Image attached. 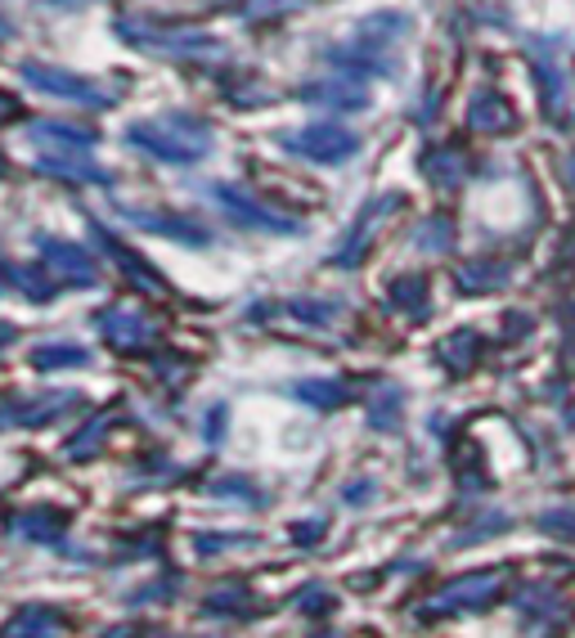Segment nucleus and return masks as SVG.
<instances>
[{
    "mask_svg": "<svg viewBox=\"0 0 575 638\" xmlns=\"http://www.w3.org/2000/svg\"><path fill=\"white\" fill-rule=\"evenodd\" d=\"M90 234L100 238V243H104V253H109V257H113V261H117V266H122V270L135 279V288H144V292H167V283L158 279V270H154L149 261H139L135 253H126L122 243H117V238H113V234H109L100 221H90Z\"/></svg>",
    "mask_w": 575,
    "mask_h": 638,
    "instance_id": "obj_13",
    "label": "nucleus"
},
{
    "mask_svg": "<svg viewBox=\"0 0 575 638\" xmlns=\"http://www.w3.org/2000/svg\"><path fill=\"white\" fill-rule=\"evenodd\" d=\"M508 584V571H476V575H459L450 580L441 594H431V603L422 607V616H446V612H472V607H491Z\"/></svg>",
    "mask_w": 575,
    "mask_h": 638,
    "instance_id": "obj_3",
    "label": "nucleus"
},
{
    "mask_svg": "<svg viewBox=\"0 0 575 638\" xmlns=\"http://www.w3.org/2000/svg\"><path fill=\"white\" fill-rule=\"evenodd\" d=\"M122 36L139 41V45H154V51H171V55H199V51H221V41L189 27V32H139L135 23L122 19Z\"/></svg>",
    "mask_w": 575,
    "mask_h": 638,
    "instance_id": "obj_12",
    "label": "nucleus"
},
{
    "mask_svg": "<svg viewBox=\"0 0 575 638\" xmlns=\"http://www.w3.org/2000/svg\"><path fill=\"white\" fill-rule=\"evenodd\" d=\"M279 144L288 154H297L306 163H324V167H338L347 158L360 154V135L347 131V126H332V122H315V126H302V131H283Z\"/></svg>",
    "mask_w": 575,
    "mask_h": 638,
    "instance_id": "obj_2",
    "label": "nucleus"
},
{
    "mask_svg": "<svg viewBox=\"0 0 575 638\" xmlns=\"http://www.w3.org/2000/svg\"><path fill=\"white\" fill-rule=\"evenodd\" d=\"M27 131H32V139H36V144H55V149H72V154L90 149V144L100 139L94 131H86V126H72V122H32Z\"/></svg>",
    "mask_w": 575,
    "mask_h": 638,
    "instance_id": "obj_17",
    "label": "nucleus"
},
{
    "mask_svg": "<svg viewBox=\"0 0 575 638\" xmlns=\"http://www.w3.org/2000/svg\"><path fill=\"white\" fill-rule=\"evenodd\" d=\"M126 225L135 230H149V234H162L171 243H184V248H203V243L212 238L207 225H199L194 216H176V212H139V208H122Z\"/></svg>",
    "mask_w": 575,
    "mask_h": 638,
    "instance_id": "obj_8",
    "label": "nucleus"
},
{
    "mask_svg": "<svg viewBox=\"0 0 575 638\" xmlns=\"http://www.w3.org/2000/svg\"><path fill=\"white\" fill-rule=\"evenodd\" d=\"M72 405H77V396H41V401L14 405V423H23V427H41V423L59 418V414L72 410Z\"/></svg>",
    "mask_w": 575,
    "mask_h": 638,
    "instance_id": "obj_23",
    "label": "nucleus"
},
{
    "mask_svg": "<svg viewBox=\"0 0 575 638\" xmlns=\"http://www.w3.org/2000/svg\"><path fill=\"white\" fill-rule=\"evenodd\" d=\"M0 171H5V158H0Z\"/></svg>",
    "mask_w": 575,
    "mask_h": 638,
    "instance_id": "obj_41",
    "label": "nucleus"
},
{
    "mask_svg": "<svg viewBox=\"0 0 575 638\" xmlns=\"http://www.w3.org/2000/svg\"><path fill=\"white\" fill-rule=\"evenodd\" d=\"M10 526H14V535L36 539V545H59V539H64V526H68V513H59V508H27V513H19Z\"/></svg>",
    "mask_w": 575,
    "mask_h": 638,
    "instance_id": "obj_15",
    "label": "nucleus"
},
{
    "mask_svg": "<svg viewBox=\"0 0 575 638\" xmlns=\"http://www.w3.org/2000/svg\"><path fill=\"white\" fill-rule=\"evenodd\" d=\"M64 629H68L64 612H55L50 603H27L5 620L0 638H59Z\"/></svg>",
    "mask_w": 575,
    "mask_h": 638,
    "instance_id": "obj_11",
    "label": "nucleus"
},
{
    "mask_svg": "<svg viewBox=\"0 0 575 638\" xmlns=\"http://www.w3.org/2000/svg\"><path fill=\"white\" fill-rule=\"evenodd\" d=\"M41 261L55 279H68L72 288H94L100 283V261H94L81 243L72 238H55V234H41Z\"/></svg>",
    "mask_w": 575,
    "mask_h": 638,
    "instance_id": "obj_5",
    "label": "nucleus"
},
{
    "mask_svg": "<svg viewBox=\"0 0 575 638\" xmlns=\"http://www.w3.org/2000/svg\"><path fill=\"white\" fill-rule=\"evenodd\" d=\"M396 203H401V193H382V199L364 203V212L356 216L351 234L342 238V248L332 253V266H360V257L369 253V238H373V230L382 225V216H387V212H392Z\"/></svg>",
    "mask_w": 575,
    "mask_h": 638,
    "instance_id": "obj_10",
    "label": "nucleus"
},
{
    "mask_svg": "<svg viewBox=\"0 0 575 638\" xmlns=\"http://www.w3.org/2000/svg\"><path fill=\"white\" fill-rule=\"evenodd\" d=\"M504 275H508L504 261H472V266L459 270V288L463 292H491V288L504 283Z\"/></svg>",
    "mask_w": 575,
    "mask_h": 638,
    "instance_id": "obj_24",
    "label": "nucleus"
},
{
    "mask_svg": "<svg viewBox=\"0 0 575 638\" xmlns=\"http://www.w3.org/2000/svg\"><path fill=\"white\" fill-rule=\"evenodd\" d=\"M45 176H59V180H77V184H109V171L94 167V163H72V158H59V154H45L36 163Z\"/></svg>",
    "mask_w": 575,
    "mask_h": 638,
    "instance_id": "obj_22",
    "label": "nucleus"
},
{
    "mask_svg": "<svg viewBox=\"0 0 575 638\" xmlns=\"http://www.w3.org/2000/svg\"><path fill=\"white\" fill-rule=\"evenodd\" d=\"M10 32H14V27H10V19H5V14H0V36H10Z\"/></svg>",
    "mask_w": 575,
    "mask_h": 638,
    "instance_id": "obj_39",
    "label": "nucleus"
},
{
    "mask_svg": "<svg viewBox=\"0 0 575 638\" xmlns=\"http://www.w3.org/2000/svg\"><path fill=\"white\" fill-rule=\"evenodd\" d=\"M540 526H549V535L575 539V513H549V517H540Z\"/></svg>",
    "mask_w": 575,
    "mask_h": 638,
    "instance_id": "obj_33",
    "label": "nucleus"
},
{
    "mask_svg": "<svg viewBox=\"0 0 575 638\" xmlns=\"http://www.w3.org/2000/svg\"><path fill=\"white\" fill-rule=\"evenodd\" d=\"M126 139L135 144L139 154H149L158 163H171V167H194L212 149V139L203 135V126H194L189 117H154V122L144 117V122H131Z\"/></svg>",
    "mask_w": 575,
    "mask_h": 638,
    "instance_id": "obj_1",
    "label": "nucleus"
},
{
    "mask_svg": "<svg viewBox=\"0 0 575 638\" xmlns=\"http://www.w3.org/2000/svg\"><path fill=\"white\" fill-rule=\"evenodd\" d=\"M422 171L431 184H459L463 180V154L459 149H437L422 158Z\"/></svg>",
    "mask_w": 575,
    "mask_h": 638,
    "instance_id": "obj_25",
    "label": "nucleus"
},
{
    "mask_svg": "<svg viewBox=\"0 0 575 638\" xmlns=\"http://www.w3.org/2000/svg\"><path fill=\"white\" fill-rule=\"evenodd\" d=\"M19 333H14V324H0V347H5V342H14Z\"/></svg>",
    "mask_w": 575,
    "mask_h": 638,
    "instance_id": "obj_38",
    "label": "nucleus"
},
{
    "mask_svg": "<svg viewBox=\"0 0 575 638\" xmlns=\"http://www.w3.org/2000/svg\"><path fill=\"white\" fill-rule=\"evenodd\" d=\"M293 396L306 401V405H315V410H338V405L351 401V391H347L342 378H306V382L293 387Z\"/></svg>",
    "mask_w": 575,
    "mask_h": 638,
    "instance_id": "obj_19",
    "label": "nucleus"
},
{
    "mask_svg": "<svg viewBox=\"0 0 575 638\" xmlns=\"http://www.w3.org/2000/svg\"><path fill=\"white\" fill-rule=\"evenodd\" d=\"M10 117H14V100H10L5 90H0V122H10Z\"/></svg>",
    "mask_w": 575,
    "mask_h": 638,
    "instance_id": "obj_36",
    "label": "nucleus"
},
{
    "mask_svg": "<svg viewBox=\"0 0 575 638\" xmlns=\"http://www.w3.org/2000/svg\"><path fill=\"white\" fill-rule=\"evenodd\" d=\"M23 81L41 94H55V100H68V104H81V109H113L109 90H100L90 77H77L68 68H55V64H23L19 68Z\"/></svg>",
    "mask_w": 575,
    "mask_h": 638,
    "instance_id": "obj_4",
    "label": "nucleus"
},
{
    "mask_svg": "<svg viewBox=\"0 0 575 638\" xmlns=\"http://www.w3.org/2000/svg\"><path fill=\"white\" fill-rule=\"evenodd\" d=\"M319 530H324V522H297L293 526V539H297V545H315Z\"/></svg>",
    "mask_w": 575,
    "mask_h": 638,
    "instance_id": "obj_35",
    "label": "nucleus"
},
{
    "mask_svg": "<svg viewBox=\"0 0 575 638\" xmlns=\"http://www.w3.org/2000/svg\"><path fill=\"white\" fill-rule=\"evenodd\" d=\"M302 100L306 104H328V109H364L369 94L356 81H311V86H302Z\"/></svg>",
    "mask_w": 575,
    "mask_h": 638,
    "instance_id": "obj_16",
    "label": "nucleus"
},
{
    "mask_svg": "<svg viewBox=\"0 0 575 638\" xmlns=\"http://www.w3.org/2000/svg\"><path fill=\"white\" fill-rule=\"evenodd\" d=\"M328 607H332V594H328V589H306V594H302V612L324 616Z\"/></svg>",
    "mask_w": 575,
    "mask_h": 638,
    "instance_id": "obj_32",
    "label": "nucleus"
},
{
    "mask_svg": "<svg viewBox=\"0 0 575 638\" xmlns=\"http://www.w3.org/2000/svg\"><path fill=\"white\" fill-rule=\"evenodd\" d=\"M104 436H109V423H104V418H94V427L86 423V427H81V432L68 440V450H64V455H68L72 463H81L86 455H94V450L104 446Z\"/></svg>",
    "mask_w": 575,
    "mask_h": 638,
    "instance_id": "obj_28",
    "label": "nucleus"
},
{
    "mask_svg": "<svg viewBox=\"0 0 575 638\" xmlns=\"http://www.w3.org/2000/svg\"><path fill=\"white\" fill-rule=\"evenodd\" d=\"M297 320H311V324H332V315H338V302H293Z\"/></svg>",
    "mask_w": 575,
    "mask_h": 638,
    "instance_id": "obj_30",
    "label": "nucleus"
},
{
    "mask_svg": "<svg viewBox=\"0 0 575 638\" xmlns=\"http://www.w3.org/2000/svg\"><path fill=\"white\" fill-rule=\"evenodd\" d=\"M414 238H418V248H427V253H446L450 238H454V225H450V216H427L414 230Z\"/></svg>",
    "mask_w": 575,
    "mask_h": 638,
    "instance_id": "obj_27",
    "label": "nucleus"
},
{
    "mask_svg": "<svg viewBox=\"0 0 575 638\" xmlns=\"http://www.w3.org/2000/svg\"><path fill=\"white\" fill-rule=\"evenodd\" d=\"M212 193H216V203L225 208V216L238 221V225H248V230H270V234H297V230H302L297 221H288V216L270 212L266 203H257L252 193L238 189V184H212Z\"/></svg>",
    "mask_w": 575,
    "mask_h": 638,
    "instance_id": "obj_7",
    "label": "nucleus"
},
{
    "mask_svg": "<svg viewBox=\"0 0 575 638\" xmlns=\"http://www.w3.org/2000/svg\"><path fill=\"white\" fill-rule=\"evenodd\" d=\"M571 184H575V158H571Z\"/></svg>",
    "mask_w": 575,
    "mask_h": 638,
    "instance_id": "obj_40",
    "label": "nucleus"
},
{
    "mask_svg": "<svg viewBox=\"0 0 575 638\" xmlns=\"http://www.w3.org/2000/svg\"><path fill=\"white\" fill-rule=\"evenodd\" d=\"M401 405H405L401 391H396V387H382V391H377V401H373V427L392 432V427L401 423Z\"/></svg>",
    "mask_w": 575,
    "mask_h": 638,
    "instance_id": "obj_29",
    "label": "nucleus"
},
{
    "mask_svg": "<svg viewBox=\"0 0 575 638\" xmlns=\"http://www.w3.org/2000/svg\"><path fill=\"white\" fill-rule=\"evenodd\" d=\"M248 490H252L248 481H221V485H216V495H225V500H248V504H257V500L248 495Z\"/></svg>",
    "mask_w": 575,
    "mask_h": 638,
    "instance_id": "obj_34",
    "label": "nucleus"
},
{
    "mask_svg": "<svg viewBox=\"0 0 575 638\" xmlns=\"http://www.w3.org/2000/svg\"><path fill=\"white\" fill-rule=\"evenodd\" d=\"M512 122H517V113L508 109V100H504V94H495V90H482L472 100V109H467V126L486 131V135H504V131H512Z\"/></svg>",
    "mask_w": 575,
    "mask_h": 638,
    "instance_id": "obj_14",
    "label": "nucleus"
},
{
    "mask_svg": "<svg viewBox=\"0 0 575 638\" xmlns=\"http://www.w3.org/2000/svg\"><path fill=\"white\" fill-rule=\"evenodd\" d=\"M409 27H414V19H409L405 10H382V14L360 19V27H356V36H351V45H347V59L364 55V59H369V68H377V55L387 51V45L405 41V36H409Z\"/></svg>",
    "mask_w": 575,
    "mask_h": 638,
    "instance_id": "obj_6",
    "label": "nucleus"
},
{
    "mask_svg": "<svg viewBox=\"0 0 575 638\" xmlns=\"http://www.w3.org/2000/svg\"><path fill=\"white\" fill-rule=\"evenodd\" d=\"M221 436V410H212V423H207V440H216Z\"/></svg>",
    "mask_w": 575,
    "mask_h": 638,
    "instance_id": "obj_37",
    "label": "nucleus"
},
{
    "mask_svg": "<svg viewBox=\"0 0 575 638\" xmlns=\"http://www.w3.org/2000/svg\"><path fill=\"white\" fill-rule=\"evenodd\" d=\"M387 298H392V306H401V311L414 315V320H427V311H431V288H427L422 275H401V279H392Z\"/></svg>",
    "mask_w": 575,
    "mask_h": 638,
    "instance_id": "obj_18",
    "label": "nucleus"
},
{
    "mask_svg": "<svg viewBox=\"0 0 575 638\" xmlns=\"http://www.w3.org/2000/svg\"><path fill=\"white\" fill-rule=\"evenodd\" d=\"M32 365L36 369H86L90 351L77 347V342H41V347L32 351Z\"/></svg>",
    "mask_w": 575,
    "mask_h": 638,
    "instance_id": "obj_21",
    "label": "nucleus"
},
{
    "mask_svg": "<svg viewBox=\"0 0 575 638\" xmlns=\"http://www.w3.org/2000/svg\"><path fill=\"white\" fill-rule=\"evenodd\" d=\"M94 324H100V337L117 351H144L154 342V324L131 306H109V311H100Z\"/></svg>",
    "mask_w": 575,
    "mask_h": 638,
    "instance_id": "obj_9",
    "label": "nucleus"
},
{
    "mask_svg": "<svg viewBox=\"0 0 575 638\" xmlns=\"http://www.w3.org/2000/svg\"><path fill=\"white\" fill-rule=\"evenodd\" d=\"M229 545H248V539H238V535H199L194 539L199 553H216V549H229Z\"/></svg>",
    "mask_w": 575,
    "mask_h": 638,
    "instance_id": "obj_31",
    "label": "nucleus"
},
{
    "mask_svg": "<svg viewBox=\"0 0 575 638\" xmlns=\"http://www.w3.org/2000/svg\"><path fill=\"white\" fill-rule=\"evenodd\" d=\"M14 288L23 292V298H32V302H50L55 292H59V283L50 279V270H45V266H23V270H14Z\"/></svg>",
    "mask_w": 575,
    "mask_h": 638,
    "instance_id": "obj_26",
    "label": "nucleus"
},
{
    "mask_svg": "<svg viewBox=\"0 0 575 638\" xmlns=\"http://www.w3.org/2000/svg\"><path fill=\"white\" fill-rule=\"evenodd\" d=\"M441 360L454 369V373H467L476 360H482V333H472V328H459L441 342Z\"/></svg>",
    "mask_w": 575,
    "mask_h": 638,
    "instance_id": "obj_20",
    "label": "nucleus"
}]
</instances>
